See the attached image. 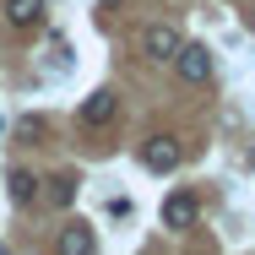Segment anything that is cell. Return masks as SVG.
<instances>
[{"instance_id": "8fae6325", "label": "cell", "mask_w": 255, "mask_h": 255, "mask_svg": "<svg viewBox=\"0 0 255 255\" xmlns=\"http://www.w3.org/2000/svg\"><path fill=\"white\" fill-rule=\"evenodd\" d=\"M245 27H250V33H255V11H245Z\"/></svg>"}, {"instance_id": "6da1fadb", "label": "cell", "mask_w": 255, "mask_h": 255, "mask_svg": "<svg viewBox=\"0 0 255 255\" xmlns=\"http://www.w3.org/2000/svg\"><path fill=\"white\" fill-rule=\"evenodd\" d=\"M174 71H179V82L201 87L206 76H212V49H206V44H179V49H174Z\"/></svg>"}, {"instance_id": "30bf717a", "label": "cell", "mask_w": 255, "mask_h": 255, "mask_svg": "<svg viewBox=\"0 0 255 255\" xmlns=\"http://www.w3.org/2000/svg\"><path fill=\"white\" fill-rule=\"evenodd\" d=\"M109 217H130V201L125 196H109Z\"/></svg>"}, {"instance_id": "3957f363", "label": "cell", "mask_w": 255, "mask_h": 255, "mask_svg": "<svg viewBox=\"0 0 255 255\" xmlns=\"http://www.w3.org/2000/svg\"><path fill=\"white\" fill-rule=\"evenodd\" d=\"M54 250H60V255H98V234H93V228L76 217V223H65V228H60Z\"/></svg>"}, {"instance_id": "8992f818", "label": "cell", "mask_w": 255, "mask_h": 255, "mask_svg": "<svg viewBox=\"0 0 255 255\" xmlns=\"http://www.w3.org/2000/svg\"><path fill=\"white\" fill-rule=\"evenodd\" d=\"M196 196L190 190H174L168 201H163V228H196Z\"/></svg>"}, {"instance_id": "4fadbf2b", "label": "cell", "mask_w": 255, "mask_h": 255, "mask_svg": "<svg viewBox=\"0 0 255 255\" xmlns=\"http://www.w3.org/2000/svg\"><path fill=\"white\" fill-rule=\"evenodd\" d=\"M0 255H5V245H0Z\"/></svg>"}, {"instance_id": "5b68a950", "label": "cell", "mask_w": 255, "mask_h": 255, "mask_svg": "<svg viewBox=\"0 0 255 255\" xmlns=\"http://www.w3.org/2000/svg\"><path fill=\"white\" fill-rule=\"evenodd\" d=\"M141 163H147L152 174H168V168H179V141H168V136H152V141H141Z\"/></svg>"}, {"instance_id": "9c48e42d", "label": "cell", "mask_w": 255, "mask_h": 255, "mask_svg": "<svg viewBox=\"0 0 255 255\" xmlns=\"http://www.w3.org/2000/svg\"><path fill=\"white\" fill-rule=\"evenodd\" d=\"M49 201H54V206H71V201H76V174H60V179H54Z\"/></svg>"}, {"instance_id": "7a4b0ae2", "label": "cell", "mask_w": 255, "mask_h": 255, "mask_svg": "<svg viewBox=\"0 0 255 255\" xmlns=\"http://www.w3.org/2000/svg\"><path fill=\"white\" fill-rule=\"evenodd\" d=\"M179 44H185V33H179L174 22H152V27L141 33V54H147V60H157V65H163V60H174V49H179Z\"/></svg>"}, {"instance_id": "277c9868", "label": "cell", "mask_w": 255, "mask_h": 255, "mask_svg": "<svg viewBox=\"0 0 255 255\" xmlns=\"http://www.w3.org/2000/svg\"><path fill=\"white\" fill-rule=\"evenodd\" d=\"M114 109H120V98H114L109 87H98L93 98L82 103V109H76V120H82L87 130H98V125H109V120H114Z\"/></svg>"}, {"instance_id": "7c38bea8", "label": "cell", "mask_w": 255, "mask_h": 255, "mask_svg": "<svg viewBox=\"0 0 255 255\" xmlns=\"http://www.w3.org/2000/svg\"><path fill=\"white\" fill-rule=\"evenodd\" d=\"M0 130H5V120H0Z\"/></svg>"}, {"instance_id": "52a82bcc", "label": "cell", "mask_w": 255, "mask_h": 255, "mask_svg": "<svg viewBox=\"0 0 255 255\" xmlns=\"http://www.w3.org/2000/svg\"><path fill=\"white\" fill-rule=\"evenodd\" d=\"M5 22L22 27V33L38 27V22H44V0H5Z\"/></svg>"}, {"instance_id": "ba28073f", "label": "cell", "mask_w": 255, "mask_h": 255, "mask_svg": "<svg viewBox=\"0 0 255 255\" xmlns=\"http://www.w3.org/2000/svg\"><path fill=\"white\" fill-rule=\"evenodd\" d=\"M11 201H16V206H33V201H38V179H33L27 168H11Z\"/></svg>"}]
</instances>
